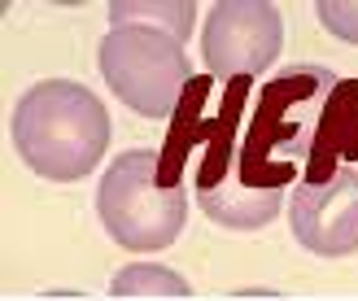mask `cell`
<instances>
[{
    "mask_svg": "<svg viewBox=\"0 0 358 301\" xmlns=\"http://www.w3.org/2000/svg\"><path fill=\"white\" fill-rule=\"evenodd\" d=\"M114 297H188L192 284L171 267H157V262H131L110 279Z\"/></svg>",
    "mask_w": 358,
    "mask_h": 301,
    "instance_id": "9c48e42d",
    "label": "cell"
},
{
    "mask_svg": "<svg viewBox=\"0 0 358 301\" xmlns=\"http://www.w3.org/2000/svg\"><path fill=\"white\" fill-rule=\"evenodd\" d=\"M341 83L328 66H315V61H297V66H284L266 79L254 105H249V118H245V135L266 162L275 166H289L301 175L315 145V131H319V118H324V105L332 96V87Z\"/></svg>",
    "mask_w": 358,
    "mask_h": 301,
    "instance_id": "277c9868",
    "label": "cell"
},
{
    "mask_svg": "<svg viewBox=\"0 0 358 301\" xmlns=\"http://www.w3.org/2000/svg\"><path fill=\"white\" fill-rule=\"evenodd\" d=\"M350 170L358 175V127H354V153H350Z\"/></svg>",
    "mask_w": 358,
    "mask_h": 301,
    "instance_id": "8fae6325",
    "label": "cell"
},
{
    "mask_svg": "<svg viewBox=\"0 0 358 301\" xmlns=\"http://www.w3.org/2000/svg\"><path fill=\"white\" fill-rule=\"evenodd\" d=\"M284 48V17L266 0H223L206 13L201 27V57L210 79H258L275 66Z\"/></svg>",
    "mask_w": 358,
    "mask_h": 301,
    "instance_id": "5b68a950",
    "label": "cell"
},
{
    "mask_svg": "<svg viewBox=\"0 0 358 301\" xmlns=\"http://www.w3.org/2000/svg\"><path fill=\"white\" fill-rule=\"evenodd\" d=\"M122 22L157 27V31H166L184 44L192 35V22H196V5H188V0H114L110 27H122Z\"/></svg>",
    "mask_w": 358,
    "mask_h": 301,
    "instance_id": "ba28073f",
    "label": "cell"
},
{
    "mask_svg": "<svg viewBox=\"0 0 358 301\" xmlns=\"http://www.w3.org/2000/svg\"><path fill=\"white\" fill-rule=\"evenodd\" d=\"M96 219L114 244L136 254H153L175 244L188 223L184 184L162 179V153L127 149L105 166L96 184Z\"/></svg>",
    "mask_w": 358,
    "mask_h": 301,
    "instance_id": "7a4b0ae2",
    "label": "cell"
},
{
    "mask_svg": "<svg viewBox=\"0 0 358 301\" xmlns=\"http://www.w3.org/2000/svg\"><path fill=\"white\" fill-rule=\"evenodd\" d=\"M315 13L324 22V31H332L336 40L358 44V0H324Z\"/></svg>",
    "mask_w": 358,
    "mask_h": 301,
    "instance_id": "30bf717a",
    "label": "cell"
},
{
    "mask_svg": "<svg viewBox=\"0 0 358 301\" xmlns=\"http://www.w3.org/2000/svg\"><path fill=\"white\" fill-rule=\"evenodd\" d=\"M9 135L17 157L52 184L87 179L110 149L105 101L75 79H44L13 105Z\"/></svg>",
    "mask_w": 358,
    "mask_h": 301,
    "instance_id": "6da1fadb",
    "label": "cell"
},
{
    "mask_svg": "<svg viewBox=\"0 0 358 301\" xmlns=\"http://www.w3.org/2000/svg\"><path fill=\"white\" fill-rule=\"evenodd\" d=\"M354 127H358V79H341L324 105V118H319L315 145H310V157L301 166L297 184H328L341 170H350Z\"/></svg>",
    "mask_w": 358,
    "mask_h": 301,
    "instance_id": "52a82bcc",
    "label": "cell"
},
{
    "mask_svg": "<svg viewBox=\"0 0 358 301\" xmlns=\"http://www.w3.org/2000/svg\"><path fill=\"white\" fill-rule=\"evenodd\" d=\"M96 66L110 92L140 118H175L192 87V61L175 35L140 22L110 27L96 48Z\"/></svg>",
    "mask_w": 358,
    "mask_h": 301,
    "instance_id": "3957f363",
    "label": "cell"
},
{
    "mask_svg": "<svg viewBox=\"0 0 358 301\" xmlns=\"http://www.w3.org/2000/svg\"><path fill=\"white\" fill-rule=\"evenodd\" d=\"M289 223L306 254L319 258L358 254V175L341 170L328 184H293Z\"/></svg>",
    "mask_w": 358,
    "mask_h": 301,
    "instance_id": "8992f818",
    "label": "cell"
}]
</instances>
